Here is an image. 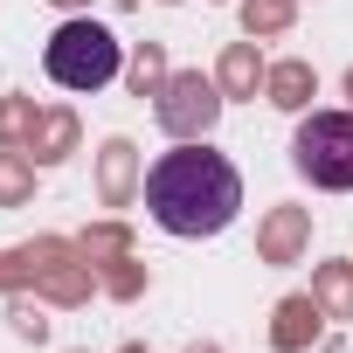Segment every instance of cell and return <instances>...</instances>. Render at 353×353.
Wrapping results in <instances>:
<instances>
[{
    "label": "cell",
    "instance_id": "cell-1",
    "mask_svg": "<svg viewBox=\"0 0 353 353\" xmlns=\"http://www.w3.org/2000/svg\"><path fill=\"white\" fill-rule=\"evenodd\" d=\"M145 208L166 236H222L243 208V173L208 145L159 152L145 173Z\"/></svg>",
    "mask_w": 353,
    "mask_h": 353
},
{
    "label": "cell",
    "instance_id": "cell-2",
    "mask_svg": "<svg viewBox=\"0 0 353 353\" xmlns=\"http://www.w3.org/2000/svg\"><path fill=\"white\" fill-rule=\"evenodd\" d=\"M42 70L63 83V90H104L118 77V35L97 28V21H63L42 49Z\"/></svg>",
    "mask_w": 353,
    "mask_h": 353
},
{
    "label": "cell",
    "instance_id": "cell-3",
    "mask_svg": "<svg viewBox=\"0 0 353 353\" xmlns=\"http://www.w3.org/2000/svg\"><path fill=\"white\" fill-rule=\"evenodd\" d=\"M291 159L312 188H332L346 194L353 188V111H312L291 139Z\"/></svg>",
    "mask_w": 353,
    "mask_h": 353
},
{
    "label": "cell",
    "instance_id": "cell-4",
    "mask_svg": "<svg viewBox=\"0 0 353 353\" xmlns=\"http://www.w3.org/2000/svg\"><path fill=\"white\" fill-rule=\"evenodd\" d=\"M215 111H222V90H215V83H201V77H166L159 125H166L173 139H194V132H208V125H215Z\"/></svg>",
    "mask_w": 353,
    "mask_h": 353
},
{
    "label": "cell",
    "instance_id": "cell-5",
    "mask_svg": "<svg viewBox=\"0 0 353 353\" xmlns=\"http://www.w3.org/2000/svg\"><path fill=\"white\" fill-rule=\"evenodd\" d=\"M312 332H319V305H312V298H284V305H277V346L291 353V346H305Z\"/></svg>",
    "mask_w": 353,
    "mask_h": 353
},
{
    "label": "cell",
    "instance_id": "cell-6",
    "mask_svg": "<svg viewBox=\"0 0 353 353\" xmlns=\"http://www.w3.org/2000/svg\"><path fill=\"white\" fill-rule=\"evenodd\" d=\"M270 104L305 111V104H312V70H305V63H277V70H270Z\"/></svg>",
    "mask_w": 353,
    "mask_h": 353
},
{
    "label": "cell",
    "instance_id": "cell-7",
    "mask_svg": "<svg viewBox=\"0 0 353 353\" xmlns=\"http://www.w3.org/2000/svg\"><path fill=\"white\" fill-rule=\"evenodd\" d=\"M256 83H263V63H256V49H250V42H236V49L222 56V90H229V97H243V90H256Z\"/></svg>",
    "mask_w": 353,
    "mask_h": 353
},
{
    "label": "cell",
    "instance_id": "cell-8",
    "mask_svg": "<svg viewBox=\"0 0 353 353\" xmlns=\"http://www.w3.org/2000/svg\"><path fill=\"white\" fill-rule=\"evenodd\" d=\"M298 236H305V215H298V208H284V215H270V229H263V256H270V263H291V250H298Z\"/></svg>",
    "mask_w": 353,
    "mask_h": 353
},
{
    "label": "cell",
    "instance_id": "cell-9",
    "mask_svg": "<svg viewBox=\"0 0 353 353\" xmlns=\"http://www.w3.org/2000/svg\"><path fill=\"white\" fill-rule=\"evenodd\" d=\"M319 291H325V305H332L339 319H353V270H346V263H325V270H319Z\"/></svg>",
    "mask_w": 353,
    "mask_h": 353
},
{
    "label": "cell",
    "instance_id": "cell-10",
    "mask_svg": "<svg viewBox=\"0 0 353 353\" xmlns=\"http://www.w3.org/2000/svg\"><path fill=\"white\" fill-rule=\"evenodd\" d=\"M125 181H132V145H125V139H111V145H104V194H111V201H125Z\"/></svg>",
    "mask_w": 353,
    "mask_h": 353
},
{
    "label": "cell",
    "instance_id": "cell-11",
    "mask_svg": "<svg viewBox=\"0 0 353 353\" xmlns=\"http://www.w3.org/2000/svg\"><path fill=\"white\" fill-rule=\"evenodd\" d=\"M35 263H56L63 256V243H42V250H28ZM49 284H56V298H83V270L70 263V270H49Z\"/></svg>",
    "mask_w": 353,
    "mask_h": 353
},
{
    "label": "cell",
    "instance_id": "cell-12",
    "mask_svg": "<svg viewBox=\"0 0 353 353\" xmlns=\"http://www.w3.org/2000/svg\"><path fill=\"white\" fill-rule=\"evenodd\" d=\"M243 21H250V35H270V28H284V21H291V8H284V0H250Z\"/></svg>",
    "mask_w": 353,
    "mask_h": 353
},
{
    "label": "cell",
    "instance_id": "cell-13",
    "mask_svg": "<svg viewBox=\"0 0 353 353\" xmlns=\"http://www.w3.org/2000/svg\"><path fill=\"white\" fill-rule=\"evenodd\" d=\"M21 188H28L21 159H0V201H21Z\"/></svg>",
    "mask_w": 353,
    "mask_h": 353
},
{
    "label": "cell",
    "instance_id": "cell-14",
    "mask_svg": "<svg viewBox=\"0 0 353 353\" xmlns=\"http://www.w3.org/2000/svg\"><path fill=\"white\" fill-rule=\"evenodd\" d=\"M132 77H139V90H145V83H159V56H152V49H145V56H139V70H132Z\"/></svg>",
    "mask_w": 353,
    "mask_h": 353
},
{
    "label": "cell",
    "instance_id": "cell-15",
    "mask_svg": "<svg viewBox=\"0 0 353 353\" xmlns=\"http://www.w3.org/2000/svg\"><path fill=\"white\" fill-rule=\"evenodd\" d=\"M346 90H353V77H346Z\"/></svg>",
    "mask_w": 353,
    "mask_h": 353
},
{
    "label": "cell",
    "instance_id": "cell-16",
    "mask_svg": "<svg viewBox=\"0 0 353 353\" xmlns=\"http://www.w3.org/2000/svg\"><path fill=\"white\" fill-rule=\"evenodd\" d=\"M63 8H70V0H63Z\"/></svg>",
    "mask_w": 353,
    "mask_h": 353
}]
</instances>
